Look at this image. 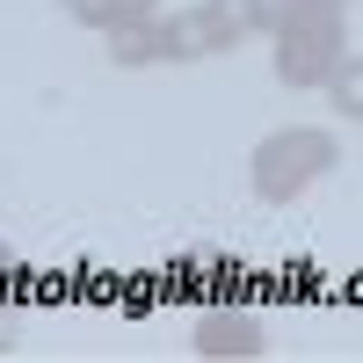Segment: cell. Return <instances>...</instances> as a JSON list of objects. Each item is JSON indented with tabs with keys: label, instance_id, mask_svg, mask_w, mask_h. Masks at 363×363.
I'll return each instance as SVG.
<instances>
[{
	"label": "cell",
	"instance_id": "6da1fadb",
	"mask_svg": "<svg viewBox=\"0 0 363 363\" xmlns=\"http://www.w3.org/2000/svg\"><path fill=\"white\" fill-rule=\"evenodd\" d=\"M269 58H277V80L284 87H320L335 73V58L349 51V8L342 0H269Z\"/></svg>",
	"mask_w": 363,
	"mask_h": 363
},
{
	"label": "cell",
	"instance_id": "7a4b0ae2",
	"mask_svg": "<svg viewBox=\"0 0 363 363\" xmlns=\"http://www.w3.org/2000/svg\"><path fill=\"white\" fill-rule=\"evenodd\" d=\"M255 196L262 203H298L313 189V182L335 167V131H320V124H284V131H269L255 145Z\"/></svg>",
	"mask_w": 363,
	"mask_h": 363
},
{
	"label": "cell",
	"instance_id": "3957f363",
	"mask_svg": "<svg viewBox=\"0 0 363 363\" xmlns=\"http://www.w3.org/2000/svg\"><path fill=\"white\" fill-rule=\"evenodd\" d=\"M262 15H269V0H196V8L167 15V58H174V66H189V58H218L233 44L262 37Z\"/></svg>",
	"mask_w": 363,
	"mask_h": 363
},
{
	"label": "cell",
	"instance_id": "277c9868",
	"mask_svg": "<svg viewBox=\"0 0 363 363\" xmlns=\"http://www.w3.org/2000/svg\"><path fill=\"white\" fill-rule=\"evenodd\" d=\"M269 349V335H262V320L255 313H203L196 320V356H211V363H247V356H262Z\"/></svg>",
	"mask_w": 363,
	"mask_h": 363
},
{
	"label": "cell",
	"instance_id": "5b68a950",
	"mask_svg": "<svg viewBox=\"0 0 363 363\" xmlns=\"http://www.w3.org/2000/svg\"><path fill=\"white\" fill-rule=\"evenodd\" d=\"M109 66H167V15H124L102 29Z\"/></svg>",
	"mask_w": 363,
	"mask_h": 363
},
{
	"label": "cell",
	"instance_id": "8992f818",
	"mask_svg": "<svg viewBox=\"0 0 363 363\" xmlns=\"http://www.w3.org/2000/svg\"><path fill=\"white\" fill-rule=\"evenodd\" d=\"M327 87H335V109H342V124H356V116H363V66H356V51H342V58H335Z\"/></svg>",
	"mask_w": 363,
	"mask_h": 363
},
{
	"label": "cell",
	"instance_id": "52a82bcc",
	"mask_svg": "<svg viewBox=\"0 0 363 363\" xmlns=\"http://www.w3.org/2000/svg\"><path fill=\"white\" fill-rule=\"evenodd\" d=\"M66 15H73L80 29H109V22H124V8H116V0H66Z\"/></svg>",
	"mask_w": 363,
	"mask_h": 363
},
{
	"label": "cell",
	"instance_id": "ba28073f",
	"mask_svg": "<svg viewBox=\"0 0 363 363\" xmlns=\"http://www.w3.org/2000/svg\"><path fill=\"white\" fill-rule=\"evenodd\" d=\"M15 335H22V327H15V313H0V356L15 349Z\"/></svg>",
	"mask_w": 363,
	"mask_h": 363
},
{
	"label": "cell",
	"instance_id": "9c48e42d",
	"mask_svg": "<svg viewBox=\"0 0 363 363\" xmlns=\"http://www.w3.org/2000/svg\"><path fill=\"white\" fill-rule=\"evenodd\" d=\"M124 15H160V0H116Z\"/></svg>",
	"mask_w": 363,
	"mask_h": 363
},
{
	"label": "cell",
	"instance_id": "30bf717a",
	"mask_svg": "<svg viewBox=\"0 0 363 363\" xmlns=\"http://www.w3.org/2000/svg\"><path fill=\"white\" fill-rule=\"evenodd\" d=\"M8 255H15V247H8V240H0V262H8Z\"/></svg>",
	"mask_w": 363,
	"mask_h": 363
},
{
	"label": "cell",
	"instance_id": "8fae6325",
	"mask_svg": "<svg viewBox=\"0 0 363 363\" xmlns=\"http://www.w3.org/2000/svg\"><path fill=\"white\" fill-rule=\"evenodd\" d=\"M342 8H349V0H342Z\"/></svg>",
	"mask_w": 363,
	"mask_h": 363
}]
</instances>
